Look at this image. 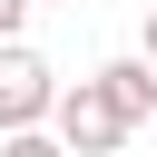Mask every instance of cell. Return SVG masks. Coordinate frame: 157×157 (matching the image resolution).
<instances>
[{"label":"cell","mask_w":157,"mask_h":157,"mask_svg":"<svg viewBox=\"0 0 157 157\" xmlns=\"http://www.w3.org/2000/svg\"><path fill=\"white\" fill-rule=\"evenodd\" d=\"M20 20H29V0H0V49L20 39Z\"/></svg>","instance_id":"5b68a950"},{"label":"cell","mask_w":157,"mask_h":157,"mask_svg":"<svg viewBox=\"0 0 157 157\" xmlns=\"http://www.w3.org/2000/svg\"><path fill=\"white\" fill-rule=\"evenodd\" d=\"M88 78L108 88V108H118L128 128H147V118H157V69H147V59H108V69H88Z\"/></svg>","instance_id":"3957f363"},{"label":"cell","mask_w":157,"mask_h":157,"mask_svg":"<svg viewBox=\"0 0 157 157\" xmlns=\"http://www.w3.org/2000/svg\"><path fill=\"white\" fill-rule=\"evenodd\" d=\"M49 137H59L69 157H118V147H128V118L108 108V88H98V78H78V88H59Z\"/></svg>","instance_id":"6da1fadb"},{"label":"cell","mask_w":157,"mask_h":157,"mask_svg":"<svg viewBox=\"0 0 157 157\" xmlns=\"http://www.w3.org/2000/svg\"><path fill=\"white\" fill-rule=\"evenodd\" d=\"M0 157H69V147H59L49 128H20V137H0Z\"/></svg>","instance_id":"277c9868"},{"label":"cell","mask_w":157,"mask_h":157,"mask_svg":"<svg viewBox=\"0 0 157 157\" xmlns=\"http://www.w3.org/2000/svg\"><path fill=\"white\" fill-rule=\"evenodd\" d=\"M137 59H147V69H157V10H147V49H137Z\"/></svg>","instance_id":"8992f818"},{"label":"cell","mask_w":157,"mask_h":157,"mask_svg":"<svg viewBox=\"0 0 157 157\" xmlns=\"http://www.w3.org/2000/svg\"><path fill=\"white\" fill-rule=\"evenodd\" d=\"M49 108H59V69L39 59V49H0V137H20V128H49Z\"/></svg>","instance_id":"7a4b0ae2"},{"label":"cell","mask_w":157,"mask_h":157,"mask_svg":"<svg viewBox=\"0 0 157 157\" xmlns=\"http://www.w3.org/2000/svg\"><path fill=\"white\" fill-rule=\"evenodd\" d=\"M29 10H39V0H29Z\"/></svg>","instance_id":"52a82bcc"}]
</instances>
